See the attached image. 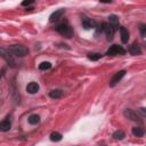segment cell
<instances>
[{"label": "cell", "instance_id": "7c38bea8", "mask_svg": "<svg viewBox=\"0 0 146 146\" xmlns=\"http://www.w3.org/2000/svg\"><path fill=\"white\" fill-rule=\"evenodd\" d=\"M120 35H121V41L122 43H127L129 40V31L124 26H120Z\"/></svg>", "mask_w": 146, "mask_h": 146}, {"label": "cell", "instance_id": "ba28073f", "mask_svg": "<svg viewBox=\"0 0 146 146\" xmlns=\"http://www.w3.org/2000/svg\"><path fill=\"white\" fill-rule=\"evenodd\" d=\"M64 14H65V9H57V10H55V11L49 16V21H50L51 23L57 22V21H59V19L63 17Z\"/></svg>", "mask_w": 146, "mask_h": 146}, {"label": "cell", "instance_id": "2e32d148", "mask_svg": "<svg viewBox=\"0 0 146 146\" xmlns=\"http://www.w3.org/2000/svg\"><path fill=\"white\" fill-rule=\"evenodd\" d=\"M27 121H29L30 124L35 125V124H38V123L40 122V115H38V114H31V115L27 117Z\"/></svg>", "mask_w": 146, "mask_h": 146}, {"label": "cell", "instance_id": "6da1fadb", "mask_svg": "<svg viewBox=\"0 0 146 146\" xmlns=\"http://www.w3.org/2000/svg\"><path fill=\"white\" fill-rule=\"evenodd\" d=\"M55 30H56L60 35H63V36H65V38H67V39L72 38V36H73V33H74L72 26L67 23V21H64V22L57 24L56 27H55Z\"/></svg>", "mask_w": 146, "mask_h": 146}, {"label": "cell", "instance_id": "4fadbf2b", "mask_svg": "<svg viewBox=\"0 0 146 146\" xmlns=\"http://www.w3.org/2000/svg\"><path fill=\"white\" fill-rule=\"evenodd\" d=\"M39 84L36 83V82H34V81H32V82H30L27 86H26V91L29 92V94H36L38 91H39Z\"/></svg>", "mask_w": 146, "mask_h": 146}, {"label": "cell", "instance_id": "30bf717a", "mask_svg": "<svg viewBox=\"0 0 146 146\" xmlns=\"http://www.w3.org/2000/svg\"><path fill=\"white\" fill-rule=\"evenodd\" d=\"M129 52L133 56H137V55H140L141 54V48L139 46L138 42H133L130 47H129Z\"/></svg>", "mask_w": 146, "mask_h": 146}, {"label": "cell", "instance_id": "7402d4cb", "mask_svg": "<svg viewBox=\"0 0 146 146\" xmlns=\"http://www.w3.org/2000/svg\"><path fill=\"white\" fill-rule=\"evenodd\" d=\"M139 30H140L141 36L145 38V36H146V25H145V24H140V25H139Z\"/></svg>", "mask_w": 146, "mask_h": 146}, {"label": "cell", "instance_id": "ac0fdd59", "mask_svg": "<svg viewBox=\"0 0 146 146\" xmlns=\"http://www.w3.org/2000/svg\"><path fill=\"white\" fill-rule=\"evenodd\" d=\"M112 137H113L114 139H116V140H121V139H123V138L125 137V133H124V131H122V130H116V131L113 132Z\"/></svg>", "mask_w": 146, "mask_h": 146}, {"label": "cell", "instance_id": "8992f818", "mask_svg": "<svg viewBox=\"0 0 146 146\" xmlns=\"http://www.w3.org/2000/svg\"><path fill=\"white\" fill-rule=\"evenodd\" d=\"M100 29H102V31L106 34L107 40H112V39H113L114 33H115V30H114V27H113L110 23H103Z\"/></svg>", "mask_w": 146, "mask_h": 146}, {"label": "cell", "instance_id": "5b68a950", "mask_svg": "<svg viewBox=\"0 0 146 146\" xmlns=\"http://www.w3.org/2000/svg\"><path fill=\"white\" fill-rule=\"evenodd\" d=\"M0 56L7 62V64L10 66V67H15L16 65V63H15V59L13 58V56H11V54H10V51L8 50V49H5V48H0Z\"/></svg>", "mask_w": 146, "mask_h": 146}, {"label": "cell", "instance_id": "3957f363", "mask_svg": "<svg viewBox=\"0 0 146 146\" xmlns=\"http://www.w3.org/2000/svg\"><path fill=\"white\" fill-rule=\"evenodd\" d=\"M123 115H124L127 119H129V120H131V121H133V122L143 123V119L140 117V115H139L136 111H133V110H131V108H125V110L123 111Z\"/></svg>", "mask_w": 146, "mask_h": 146}, {"label": "cell", "instance_id": "277c9868", "mask_svg": "<svg viewBox=\"0 0 146 146\" xmlns=\"http://www.w3.org/2000/svg\"><path fill=\"white\" fill-rule=\"evenodd\" d=\"M124 54H125V49L119 44H112L106 51L107 56H117V55H124Z\"/></svg>", "mask_w": 146, "mask_h": 146}, {"label": "cell", "instance_id": "d6986e66", "mask_svg": "<svg viewBox=\"0 0 146 146\" xmlns=\"http://www.w3.org/2000/svg\"><path fill=\"white\" fill-rule=\"evenodd\" d=\"M50 140L51 141H59V140H62V133H59V132H57V131H54V132H51L50 133Z\"/></svg>", "mask_w": 146, "mask_h": 146}, {"label": "cell", "instance_id": "52a82bcc", "mask_svg": "<svg viewBox=\"0 0 146 146\" xmlns=\"http://www.w3.org/2000/svg\"><path fill=\"white\" fill-rule=\"evenodd\" d=\"M125 70H121V71H117L113 76H112V79L110 80V87H115L122 79H123V76L125 75Z\"/></svg>", "mask_w": 146, "mask_h": 146}, {"label": "cell", "instance_id": "5bb4252c", "mask_svg": "<svg viewBox=\"0 0 146 146\" xmlns=\"http://www.w3.org/2000/svg\"><path fill=\"white\" fill-rule=\"evenodd\" d=\"M108 21H110V24L114 27V30L116 31L117 29H119V17L116 16V15H110L108 16Z\"/></svg>", "mask_w": 146, "mask_h": 146}, {"label": "cell", "instance_id": "7a4b0ae2", "mask_svg": "<svg viewBox=\"0 0 146 146\" xmlns=\"http://www.w3.org/2000/svg\"><path fill=\"white\" fill-rule=\"evenodd\" d=\"M8 50L11 54H14L15 56H18V57H24V56H26L29 54V49L24 44H13V46H9Z\"/></svg>", "mask_w": 146, "mask_h": 146}, {"label": "cell", "instance_id": "ffe728a7", "mask_svg": "<svg viewBox=\"0 0 146 146\" xmlns=\"http://www.w3.org/2000/svg\"><path fill=\"white\" fill-rule=\"evenodd\" d=\"M102 54H99V52H89L88 54V58L90 59V60H98V59H100L102 58Z\"/></svg>", "mask_w": 146, "mask_h": 146}, {"label": "cell", "instance_id": "8fae6325", "mask_svg": "<svg viewBox=\"0 0 146 146\" xmlns=\"http://www.w3.org/2000/svg\"><path fill=\"white\" fill-rule=\"evenodd\" d=\"M10 128H11V122H10L9 117H7V119H5L3 121L0 122V131L6 132V131H9Z\"/></svg>", "mask_w": 146, "mask_h": 146}, {"label": "cell", "instance_id": "cb8c5ba5", "mask_svg": "<svg viewBox=\"0 0 146 146\" xmlns=\"http://www.w3.org/2000/svg\"><path fill=\"white\" fill-rule=\"evenodd\" d=\"M102 3H111L112 2V0H99Z\"/></svg>", "mask_w": 146, "mask_h": 146}, {"label": "cell", "instance_id": "9a60e30c", "mask_svg": "<svg viewBox=\"0 0 146 146\" xmlns=\"http://www.w3.org/2000/svg\"><path fill=\"white\" fill-rule=\"evenodd\" d=\"M64 95V91L62 89H54L49 92V97L52 98V99H57V98H60L62 96Z\"/></svg>", "mask_w": 146, "mask_h": 146}, {"label": "cell", "instance_id": "603a6c76", "mask_svg": "<svg viewBox=\"0 0 146 146\" xmlns=\"http://www.w3.org/2000/svg\"><path fill=\"white\" fill-rule=\"evenodd\" d=\"M34 3V0H23L22 1V6L23 7H27L30 5H33Z\"/></svg>", "mask_w": 146, "mask_h": 146}, {"label": "cell", "instance_id": "44dd1931", "mask_svg": "<svg viewBox=\"0 0 146 146\" xmlns=\"http://www.w3.org/2000/svg\"><path fill=\"white\" fill-rule=\"evenodd\" d=\"M51 68V63L50 62H42L39 64V70L41 71H46V70H49Z\"/></svg>", "mask_w": 146, "mask_h": 146}, {"label": "cell", "instance_id": "e0dca14e", "mask_svg": "<svg viewBox=\"0 0 146 146\" xmlns=\"http://www.w3.org/2000/svg\"><path fill=\"white\" fill-rule=\"evenodd\" d=\"M132 135L136 137H143L145 135V129L141 127H135L132 128Z\"/></svg>", "mask_w": 146, "mask_h": 146}, {"label": "cell", "instance_id": "9c48e42d", "mask_svg": "<svg viewBox=\"0 0 146 146\" xmlns=\"http://www.w3.org/2000/svg\"><path fill=\"white\" fill-rule=\"evenodd\" d=\"M82 26L86 30H90V29H95L96 27V22L92 21L89 17H83L82 18Z\"/></svg>", "mask_w": 146, "mask_h": 146}]
</instances>
